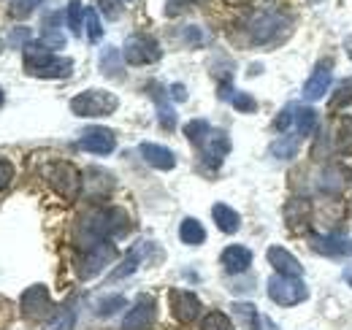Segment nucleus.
Returning <instances> with one entry per match:
<instances>
[{"instance_id":"nucleus-46","label":"nucleus","mask_w":352,"mask_h":330,"mask_svg":"<svg viewBox=\"0 0 352 330\" xmlns=\"http://www.w3.org/2000/svg\"><path fill=\"white\" fill-rule=\"evenodd\" d=\"M344 49H347V57L352 60V36L347 38V41H344Z\"/></svg>"},{"instance_id":"nucleus-28","label":"nucleus","mask_w":352,"mask_h":330,"mask_svg":"<svg viewBox=\"0 0 352 330\" xmlns=\"http://www.w3.org/2000/svg\"><path fill=\"white\" fill-rule=\"evenodd\" d=\"M74 325H76V309H74V303H65L52 314L44 330H74Z\"/></svg>"},{"instance_id":"nucleus-18","label":"nucleus","mask_w":352,"mask_h":330,"mask_svg":"<svg viewBox=\"0 0 352 330\" xmlns=\"http://www.w3.org/2000/svg\"><path fill=\"white\" fill-rule=\"evenodd\" d=\"M146 89H149V95H152V98H155V103H157V120H160V124H163L166 130H174L176 127V111H174V106L166 100V89L155 82L149 84Z\"/></svg>"},{"instance_id":"nucleus-34","label":"nucleus","mask_w":352,"mask_h":330,"mask_svg":"<svg viewBox=\"0 0 352 330\" xmlns=\"http://www.w3.org/2000/svg\"><path fill=\"white\" fill-rule=\"evenodd\" d=\"M179 38L187 43V46H204V43L209 41V36H206L198 25H187V28L179 33Z\"/></svg>"},{"instance_id":"nucleus-2","label":"nucleus","mask_w":352,"mask_h":330,"mask_svg":"<svg viewBox=\"0 0 352 330\" xmlns=\"http://www.w3.org/2000/svg\"><path fill=\"white\" fill-rule=\"evenodd\" d=\"M117 106H120V100L109 89H87L71 100V111L76 117H109L117 111Z\"/></svg>"},{"instance_id":"nucleus-11","label":"nucleus","mask_w":352,"mask_h":330,"mask_svg":"<svg viewBox=\"0 0 352 330\" xmlns=\"http://www.w3.org/2000/svg\"><path fill=\"white\" fill-rule=\"evenodd\" d=\"M265 257H268V263L274 265V271H276L279 276H301V274H304L301 260H298L293 252H287L285 247H268Z\"/></svg>"},{"instance_id":"nucleus-38","label":"nucleus","mask_w":352,"mask_h":330,"mask_svg":"<svg viewBox=\"0 0 352 330\" xmlns=\"http://www.w3.org/2000/svg\"><path fill=\"white\" fill-rule=\"evenodd\" d=\"M293 114H296V106H285L282 109V114L276 117V122H274V127L279 130V133H285L290 124H293Z\"/></svg>"},{"instance_id":"nucleus-45","label":"nucleus","mask_w":352,"mask_h":330,"mask_svg":"<svg viewBox=\"0 0 352 330\" xmlns=\"http://www.w3.org/2000/svg\"><path fill=\"white\" fill-rule=\"evenodd\" d=\"M261 330H279V328H276V325H274L268 317H263V325H261Z\"/></svg>"},{"instance_id":"nucleus-10","label":"nucleus","mask_w":352,"mask_h":330,"mask_svg":"<svg viewBox=\"0 0 352 330\" xmlns=\"http://www.w3.org/2000/svg\"><path fill=\"white\" fill-rule=\"evenodd\" d=\"M22 311L25 317L30 320H41L52 311V298H49V289L44 285H33L30 289H25L22 295Z\"/></svg>"},{"instance_id":"nucleus-19","label":"nucleus","mask_w":352,"mask_h":330,"mask_svg":"<svg viewBox=\"0 0 352 330\" xmlns=\"http://www.w3.org/2000/svg\"><path fill=\"white\" fill-rule=\"evenodd\" d=\"M71 71H74V60L54 54V57H52L49 63H44L41 68L30 71V76H38V79H65V76H71Z\"/></svg>"},{"instance_id":"nucleus-39","label":"nucleus","mask_w":352,"mask_h":330,"mask_svg":"<svg viewBox=\"0 0 352 330\" xmlns=\"http://www.w3.org/2000/svg\"><path fill=\"white\" fill-rule=\"evenodd\" d=\"M36 6H38V0H16V3H14L8 11H11V16H28V14H30Z\"/></svg>"},{"instance_id":"nucleus-37","label":"nucleus","mask_w":352,"mask_h":330,"mask_svg":"<svg viewBox=\"0 0 352 330\" xmlns=\"http://www.w3.org/2000/svg\"><path fill=\"white\" fill-rule=\"evenodd\" d=\"M230 103H233V109H236V111H247V114L258 109L255 98H252V95H247V92H233V95H230Z\"/></svg>"},{"instance_id":"nucleus-49","label":"nucleus","mask_w":352,"mask_h":330,"mask_svg":"<svg viewBox=\"0 0 352 330\" xmlns=\"http://www.w3.org/2000/svg\"><path fill=\"white\" fill-rule=\"evenodd\" d=\"M350 252H352V244H350Z\"/></svg>"},{"instance_id":"nucleus-23","label":"nucleus","mask_w":352,"mask_h":330,"mask_svg":"<svg viewBox=\"0 0 352 330\" xmlns=\"http://www.w3.org/2000/svg\"><path fill=\"white\" fill-rule=\"evenodd\" d=\"M212 217H214V222H217V228H220L222 233H236L241 228L239 211H233V208L225 206V204H217V206L212 208Z\"/></svg>"},{"instance_id":"nucleus-7","label":"nucleus","mask_w":352,"mask_h":330,"mask_svg":"<svg viewBox=\"0 0 352 330\" xmlns=\"http://www.w3.org/2000/svg\"><path fill=\"white\" fill-rule=\"evenodd\" d=\"M111 260H114V247H111V241L98 244V247H92V249H85L82 257H79V263H76V274H79L82 279H92V276H98Z\"/></svg>"},{"instance_id":"nucleus-14","label":"nucleus","mask_w":352,"mask_h":330,"mask_svg":"<svg viewBox=\"0 0 352 330\" xmlns=\"http://www.w3.org/2000/svg\"><path fill=\"white\" fill-rule=\"evenodd\" d=\"M228 152H230V138H228V133L212 130V133L206 135V141H204V160L212 165V168H217V165L225 160Z\"/></svg>"},{"instance_id":"nucleus-43","label":"nucleus","mask_w":352,"mask_h":330,"mask_svg":"<svg viewBox=\"0 0 352 330\" xmlns=\"http://www.w3.org/2000/svg\"><path fill=\"white\" fill-rule=\"evenodd\" d=\"M100 8H103V14L109 19H117L120 16V3L117 0H100Z\"/></svg>"},{"instance_id":"nucleus-5","label":"nucleus","mask_w":352,"mask_h":330,"mask_svg":"<svg viewBox=\"0 0 352 330\" xmlns=\"http://www.w3.org/2000/svg\"><path fill=\"white\" fill-rule=\"evenodd\" d=\"M287 28H290V19H287V16L274 14V11H263V14H258V16L250 22V36H252L255 43H271L279 38V36H276L279 30L285 33Z\"/></svg>"},{"instance_id":"nucleus-4","label":"nucleus","mask_w":352,"mask_h":330,"mask_svg":"<svg viewBox=\"0 0 352 330\" xmlns=\"http://www.w3.org/2000/svg\"><path fill=\"white\" fill-rule=\"evenodd\" d=\"M268 298L279 306H296L309 298V289L301 276H271L268 279Z\"/></svg>"},{"instance_id":"nucleus-47","label":"nucleus","mask_w":352,"mask_h":330,"mask_svg":"<svg viewBox=\"0 0 352 330\" xmlns=\"http://www.w3.org/2000/svg\"><path fill=\"white\" fill-rule=\"evenodd\" d=\"M344 282L352 287V268H347V271H344Z\"/></svg>"},{"instance_id":"nucleus-29","label":"nucleus","mask_w":352,"mask_h":330,"mask_svg":"<svg viewBox=\"0 0 352 330\" xmlns=\"http://www.w3.org/2000/svg\"><path fill=\"white\" fill-rule=\"evenodd\" d=\"M336 149L342 155H352V117H342L336 122Z\"/></svg>"},{"instance_id":"nucleus-31","label":"nucleus","mask_w":352,"mask_h":330,"mask_svg":"<svg viewBox=\"0 0 352 330\" xmlns=\"http://www.w3.org/2000/svg\"><path fill=\"white\" fill-rule=\"evenodd\" d=\"M209 133H212V127H209L206 120H192V122L184 124V135H187L192 144H204Z\"/></svg>"},{"instance_id":"nucleus-35","label":"nucleus","mask_w":352,"mask_h":330,"mask_svg":"<svg viewBox=\"0 0 352 330\" xmlns=\"http://www.w3.org/2000/svg\"><path fill=\"white\" fill-rule=\"evenodd\" d=\"M33 41V36H30V28H14L8 36H6V43L11 46V49H25L28 43Z\"/></svg>"},{"instance_id":"nucleus-17","label":"nucleus","mask_w":352,"mask_h":330,"mask_svg":"<svg viewBox=\"0 0 352 330\" xmlns=\"http://www.w3.org/2000/svg\"><path fill=\"white\" fill-rule=\"evenodd\" d=\"M98 65H100L103 76H109V79H122L125 76V71H122V52L117 46H103L100 57H98Z\"/></svg>"},{"instance_id":"nucleus-1","label":"nucleus","mask_w":352,"mask_h":330,"mask_svg":"<svg viewBox=\"0 0 352 330\" xmlns=\"http://www.w3.org/2000/svg\"><path fill=\"white\" fill-rule=\"evenodd\" d=\"M128 230V217L122 208L106 206V208H95L89 211L87 217L82 219L79 225V249H92L98 244H106L111 241L114 236H122Z\"/></svg>"},{"instance_id":"nucleus-9","label":"nucleus","mask_w":352,"mask_h":330,"mask_svg":"<svg viewBox=\"0 0 352 330\" xmlns=\"http://www.w3.org/2000/svg\"><path fill=\"white\" fill-rule=\"evenodd\" d=\"M155 322V298L152 295H141L135 300L131 311L122 320V330H149Z\"/></svg>"},{"instance_id":"nucleus-24","label":"nucleus","mask_w":352,"mask_h":330,"mask_svg":"<svg viewBox=\"0 0 352 330\" xmlns=\"http://www.w3.org/2000/svg\"><path fill=\"white\" fill-rule=\"evenodd\" d=\"M298 146H301V135L298 133H290V135H282V138H276L271 144V155L276 160H290V157H296Z\"/></svg>"},{"instance_id":"nucleus-32","label":"nucleus","mask_w":352,"mask_h":330,"mask_svg":"<svg viewBox=\"0 0 352 330\" xmlns=\"http://www.w3.org/2000/svg\"><path fill=\"white\" fill-rule=\"evenodd\" d=\"M85 28H87V38L92 43H98L103 38V25H100V16L95 8H87V16H85Z\"/></svg>"},{"instance_id":"nucleus-41","label":"nucleus","mask_w":352,"mask_h":330,"mask_svg":"<svg viewBox=\"0 0 352 330\" xmlns=\"http://www.w3.org/2000/svg\"><path fill=\"white\" fill-rule=\"evenodd\" d=\"M347 100H352V79L339 84V95H336L333 106H342V103H347Z\"/></svg>"},{"instance_id":"nucleus-42","label":"nucleus","mask_w":352,"mask_h":330,"mask_svg":"<svg viewBox=\"0 0 352 330\" xmlns=\"http://www.w3.org/2000/svg\"><path fill=\"white\" fill-rule=\"evenodd\" d=\"M11 179H14V168H11V163L0 160V190H3V187H8V184H11Z\"/></svg>"},{"instance_id":"nucleus-48","label":"nucleus","mask_w":352,"mask_h":330,"mask_svg":"<svg viewBox=\"0 0 352 330\" xmlns=\"http://www.w3.org/2000/svg\"><path fill=\"white\" fill-rule=\"evenodd\" d=\"M3 103H6V92L0 89V106H3Z\"/></svg>"},{"instance_id":"nucleus-16","label":"nucleus","mask_w":352,"mask_h":330,"mask_svg":"<svg viewBox=\"0 0 352 330\" xmlns=\"http://www.w3.org/2000/svg\"><path fill=\"white\" fill-rule=\"evenodd\" d=\"M141 157L152 165V168H157V170H171L176 165L174 152L166 149V146H160V144H141Z\"/></svg>"},{"instance_id":"nucleus-15","label":"nucleus","mask_w":352,"mask_h":330,"mask_svg":"<svg viewBox=\"0 0 352 330\" xmlns=\"http://www.w3.org/2000/svg\"><path fill=\"white\" fill-rule=\"evenodd\" d=\"M220 260H222V268L228 274H244L252 265V252L247 247H241V244H233V247H228L222 252Z\"/></svg>"},{"instance_id":"nucleus-3","label":"nucleus","mask_w":352,"mask_h":330,"mask_svg":"<svg viewBox=\"0 0 352 330\" xmlns=\"http://www.w3.org/2000/svg\"><path fill=\"white\" fill-rule=\"evenodd\" d=\"M46 182L52 184V190L57 195H63L65 201H74L82 192V173L79 168L71 163H52L46 168Z\"/></svg>"},{"instance_id":"nucleus-27","label":"nucleus","mask_w":352,"mask_h":330,"mask_svg":"<svg viewBox=\"0 0 352 330\" xmlns=\"http://www.w3.org/2000/svg\"><path fill=\"white\" fill-rule=\"evenodd\" d=\"M314 124H317V111L309 109V106H296V114H293V133H298L301 138H307V135H311Z\"/></svg>"},{"instance_id":"nucleus-20","label":"nucleus","mask_w":352,"mask_h":330,"mask_svg":"<svg viewBox=\"0 0 352 330\" xmlns=\"http://www.w3.org/2000/svg\"><path fill=\"white\" fill-rule=\"evenodd\" d=\"M311 249L325 257H339V254L350 252V244L344 241V236L331 233V236H311Z\"/></svg>"},{"instance_id":"nucleus-22","label":"nucleus","mask_w":352,"mask_h":330,"mask_svg":"<svg viewBox=\"0 0 352 330\" xmlns=\"http://www.w3.org/2000/svg\"><path fill=\"white\" fill-rule=\"evenodd\" d=\"M179 239H182V244H187V247H198V244H204L206 230H204V225H201L198 219L184 217L182 225H179Z\"/></svg>"},{"instance_id":"nucleus-33","label":"nucleus","mask_w":352,"mask_h":330,"mask_svg":"<svg viewBox=\"0 0 352 330\" xmlns=\"http://www.w3.org/2000/svg\"><path fill=\"white\" fill-rule=\"evenodd\" d=\"M201 330H233V322L222 311H209L201 322Z\"/></svg>"},{"instance_id":"nucleus-40","label":"nucleus","mask_w":352,"mask_h":330,"mask_svg":"<svg viewBox=\"0 0 352 330\" xmlns=\"http://www.w3.org/2000/svg\"><path fill=\"white\" fill-rule=\"evenodd\" d=\"M190 6H192V0H166V14H168V16H176V14L187 11Z\"/></svg>"},{"instance_id":"nucleus-13","label":"nucleus","mask_w":352,"mask_h":330,"mask_svg":"<svg viewBox=\"0 0 352 330\" xmlns=\"http://www.w3.org/2000/svg\"><path fill=\"white\" fill-rule=\"evenodd\" d=\"M331 82H333L331 65H328V63L317 65V68H314V74H311V76L307 79V84H304V98H307L309 103H311V100L325 98V95H328V89H331Z\"/></svg>"},{"instance_id":"nucleus-25","label":"nucleus","mask_w":352,"mask_h":330,"mask_svg":"<svg viewBox=\"0 0 352 330\" xmlns=\"http://www.w3.org/2000/svg\"><path fill=\"white\" fill-rule=\"evenodd\" d=\"M230 311L247 330H261V325H263V317L258 314V309L252 303H233Z\"/></svg>"},{"instance_id":"nucleus-36","label":"nucleus","mask_w":352,"mask_h":330,"mask_svg":"<svg viewBox=\"0 0 352 330\" xmlns=\"http://www.w3.org/2000/svg\"><path fill=\"white\" fill-rule=\"evenodd\" d=\"M120 309H125V298H122V295H111V298H103V300L98 303V314H100V317H111V314L120 311Z\"/></svg>"},{"instance_id":"nucleus-6","label":"nucleus","mask_w":352,"mask_h":330,"mask_svg":"<svg viewBox=\"0 0 352 330\" xmlns=\"http://www.w3.org/2000/svg\"><path fill=\"white\" fill-rule=\"evenodd\" d=\"M160 46L152 36H131L125 41V49H122V57L131 63V65H152L160 60Z\"/></svg>"},{"instance_id":"nucleus-21","label":"nucleus","mask_w":352,"mask_h":330,"mask_svg":"<svg viewBox=\"0 0 352 330\" xmlns=\"http://www.w3.org/2000/svg\"><path fill=\"white\" fill-rule=\"evenodd\" d=\"M146 249H149V244L146 241H141V244H135V247L125 254V260L120 263V268H114L111 271V276H109V282H117V279H125V276H131L133 271L141 265V260L146 257Z\"/></svg>"},{"instance_id":"nucleus-26","label":"nucleus","mask_w":352,"mask_h":330,"mask_svg":"<svg viewBox=\"0 0 352 330\" xmlns=\"http://www.w3.org/2000/svg\"><path fill=\"white\" fill-rule=\"evenodd\" d=\"M41 43H46L49 49H63V46H65V36H63V30H60V14H49L44 19Z\"/></svg>"},{"instance_id":"nucleus-44","label":"nucleus","mask_w":352,"mask_h":330,"mask_svg":"<svg viewBox=\"0 0 352 330\" xmlns=\"http://www.w3.org/2000/svg\"><path fill=\"white\" fill-rule=\"evenodd\" d=\"M171 98H174V100H187V89H184V84H171Z\"/></svg>"},{"instance_id":"nucleus-30","label":"nucleus","mask_w":352,"mask_h":330,"mask_svg":"<svg viewBox=\"0 0 352 330\" xmlns=\"http://www.w3.org/2000/svg\"><path fill=\"white\" fill-rule=\"evenodd\" d=\"M68 30L74 33V36H79L82 33V28H85V16H87V11H85V6H82V0H71L68 3Z\"/></svg>"},{"instance_id":"nucleus-12","label":"nucleus","mask_w":352,"mask_h":330,"mask_svg":"<svg viewBox=\"0 0 352 330\" xmlns=\"http://www.w3.org/2000/svg\"><path fill=\"white\" fill-rule=\"evenodd\" d=\"M171 309L179 322H192L201 314V300L187 289H171Z\"/></svg>"},{"instance_id":"nucleus-8","label":"nucleus","mask_w":352,"mask_h":330,"mask_svg":"<svg viewBox=\"0 0 352 330\" xmlns=\"http://www.w3.org/2000/svg\"><path fill=\"white\" fill-rule=\"evenodd\" d=\"M117 146V138L109 127H87L79 138V149L92 152V155H111Z\"/></svg>"}]
</instances>
